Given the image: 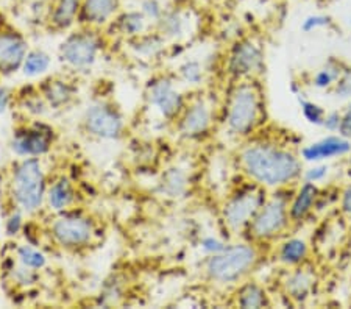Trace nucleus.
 I'll list each match as a JSON object with an SVG mask.
<instances>
[{
  "instance_id": "f257e3e1",
  "label": "nucleus",
  "mask_w": 351,
  "mask_h": 309,
  "mask_svg": "<svg viewBox=\"0 0 351 309\" xmlns=\"http://www.w3.org/2000/svg\"><path fill=\"white\" fill-rule=\"evenodd\" d=\"M44 233L55 249L69 255H84L97 249L105 239L104 222L82 206L61 212H50Z\"/></svg>"
},
{
  "instance_id": "f03ea898",
  "label": "nucleus",
  "mask_w": 351,
  "mask_h": 309,
  "mask_svg": "<svg viewBox=\"0 0 351 309\" xmlns=\"http://www.w3.org/2000/svg\"><path fill=\"white\" fill-rule=\"evenodd\" d=\"M242 172L256 184L280 186L300 173V162L287 150L269 144H250L239 153Z\"/></svg>"
},
{
  "instance_id": "7ed1b4c3",
  "label": "nucleus",
  "mask_w": 351,
  "mask_h": 309,
  "mask_svg": "<svg viewBox=\"0 0 351 309\" xmlns=\"http://www.w3.org/2000/svg\"><path fill=\"white\" fill-rule=\"evenodd\" d=\"M43 158H19L10 172V197L13 210L25 216H36L45 208V190L49 183Z\"/></svg>"
},
{
  "instance_id": "20e7f679",
  "label": "nucleus",
  "mask_w": 351,
  "mask_h": 309,
  "mask_svg": "<svg viewBox=\"0 0 351 309\" xmlns=\"http://www.w3.org/2000/svg\"><path fill=\"white\" fill-rule=\"evenodd\" d=\"M261 94L252 80H243L231 89L226 100L225 123L234 136H247L259 123Z\"/></svg>"
},
{
  "instance_id": "39448f33",
  "label": "nucleus",
  "mask_w": 351,
  "mask_h": 309,
  "mask_svg": "<svg viewBox=\"0 0 351 309\" xmlns=\"http://www.w3.org/2000/svg\"><path fill=\"white\" fill-rule=\"evenodd\" d=\"M105 41V32L77 25L67 32L63 42L60 44L58 58L67 69L88 71L104 53Z\"/></svg>"
},
{
  "instance_id": "423d86ee",
  "label": "nucleus",
  "mask_w": 351,
  "mask_h": 309,
  "mask_svg": "<svg viewBox=\"0 0 351 309\" xmlns=\"http://www.w3.org/2000/svg\"><path fill=\"white\" fill-rule=\"evenodd\" d=\"M258 261L256 250L248 244L225 247L205 262L206 277L216 284H231L252 271Z\"/></svg>"
},
{
  "instance_id": "0eeeda50",
  "label": "nucleus",
  "mask_w": 351,
  "mask_h": 309,
  "mask_svg": "<svg viewBox=\"0 0 351 309\" xmlns=\"http://www.w3.org/2000/svg\"><path fill=\"white\" fill-rule=\"evenodd\" d=\"M80 125L84 134L100 140H119L127 133L125 116L110 100H97L89 105L83 112Z\"/></svg>"
},
{
  "instance_id": "6e6552de",
  "label": "nucleus",
  "mask_w": 351,
  "mask_h": 309,
  "mask_svg": "<svg viewBox=\"0 0 351 309\" xmlns=\"http://www.w3.org/2000/svg\"><path fill=\"white\" fill-rule=\"evenodd\" d=\"M56 144V133L41 121H27L13 132L11 150L18 158H44Z\"/></svg>"
},
{
  "instance_id": "1a4fd4ad",
  "label": "nucleus",
  "mask_w": 351,
  "mask_h": 309,
  "mask_svg": "<svg viewBox=\"0 0 351 309\" xmlns=\"http://www.w3.org/2000/svg\"><path fill=\"white\" fill-rule=\"evenodd\" d=\"M263 189L256 183L236 190L226 199L222 208V219L230 232L237 233L247 230L259 208L264 205Z\"/></svg>"
},
{
  "instance_id": "9d476101",
  "label": "nucleus",
  "mask_w": 351,
  "mask_h": 309,
  "mask_svg": "<svg viewBox=\"0 0 351 309\" xmlns=\"http://www.w3.org/2000/svg\"><path fill=\"white\" fill-rule=\"evenodd\" d=\"M144 97L147 105L160 112V116L167 122H175L186 103L172 78L166 75L150 78L145 86Z\"/></svg>"
},
{
  "instance_id": "9b49d317",
  "label": "nucleus",
  "mask_w": 351,
  "mask_h": 309,
  "mask_svg": "<svg viewBox=\"0 0 351 309\" xmlns=\"http://www.w3.org/2000/svg\"><path fill=\"white\" fill-rule=\"evenodd\" d=\"M287 225V205L286 201L275 197L259 208L245 232L253 240H267L280 234Z\"/></svg>"
},
{
  "instance_id": "f8f14e48",
  "label": "nucleus",
  "mask_w": 351,
  "mask_h": 309,
  "mask_svg": "<svg viewBox=\"0 0 351 309\" xmlns=\"http://www.w3.org/2000/svg\"><path fill=\"white\" fill-rule=\"evenodd\" d=\"M263 66V52L252 41H241L231 50L226 61L228 74L236 80H252Z\"/></svg>"
},
{
  "instance_id": "ddd939ff",
  "label": "nucleus",
  "mask_w": 351,
  "mask_h": 309,
  "mask_svg": "<svg viewBox=\"0 0 351 309\" xmlns=\"http://www.w3.org/2000/svg\"><path fill=\"white\" fill-rule=\"evenodd\" d=\"M30 50L28 41L14 28H0V74L13 75L21 71L22 63Z\"/></svg>"
},
{
  "instance_id": "4468645a",
  "label": "nucleus",
  "mask_w": 351,
  "mask_h": 309,
  "mask_svg": "<svg viewBox=\"0 0 351 309\" xmlns=\"http://www.w3.org/2000/svg\"><path fill=\"white\" fill-rule=\"evenodd\" d=\"M80 206V193L77 183L67 173L49 175L45 190V208L49 212H61Z\"/></svg>"
},
{
  "instance_id": "2eb2a0df",
  "label": "nucleus",
  "mask_w": 351,
  "mask_h": 309,
  "mask_svg": "<svg viewBox=\"0 0 351 309\" xmlns=\"http://www.w3.org/2000/svg\"><path fill=\"white\" fill-rule=\"evenodd\" d=\"M38 92L50 110H64L77 99L78 88L71 77L63 74L47 75L38 83Z\"/></svg>"
},
{
  "instance_id": "dca6fc26",
  "label": "nucleus",
  "mask_w": 351,
  "mask_h": 309,
  "mask_svg": "<svg viewBox=\"0 0 351 309\" xmlns=\"http://www.w3.org/2000/svg\"><path fill=\"white\" fill-rule=\"evenodd\" d=\"M122 11V0H83L78 25L106 32Z\"/></svg>"
},
{
  "instance_id": "f3484780",
  "label": "nucleus",
  "mask_w": 351,
  "mask_h": 309,
  "mask_svg": "<svg viewBox=\"0 0 351 309\" xmlns=\"http://www.w3.org/2000/svg\"><path fill=\"white\" fill-rule=\"evenodd\" d=\"M213 122L209 105L203 99H197L191 103H184L180 116L175 119L177 130L184 138H200L205 134Z\"/></svg>"
},
{
  "instance_id": "a211bd4d",
  "label": "nucleus",
  "mask_w": 351,
  "mask_h": 309,
  "mask_svg": "<svg viewBox=\"0 0 351 309\" xmlns=\"http://www.w3.org/2000/svg\"><path fill=\"white\" fill-rule=\"evenodd\" d=\"M83 0H52L45 14V27L53 33H67L78 25Z\"/></svg>"
},
{
  "instance_id": "6ab92c4d",
  "label": "nucleus",
  "mask_w": 351,
  "mask_h": 309,
  "mask_svg": "<svg viewBox=\"0 0 351 309\" xmlns=\"http://www.w3.org/2000/svg\"><path fill=\"white\" fill-rule=\"evenodd\" d=\"M110 28H114L116 35L122 36L125 41H130V39L138 38L141 35H144L145 32L152 30L154 25H152L150 21L141 13V10H128L122 11V13L117 16V19L112 22V25Z\"/></svg>"
},
{
  "instance_id": "aec40b11",
  "label": "nucleus",
  "mask_w": 351,
  "mask_h": 309,
  "mask_svg": "<svg viewBox=\"0 0 351 309\" xmlns=\"http://www.w3.org/2000/svg\"><path fill=\"white\" fill-rule=\"evenodd\" d=\"M166 39H164L155 28H152V30L145 32L144 35L133 38L128 41L130 47L133 49V52L136 55L143 56V58H154V56L160 55L164 47H166Z\"/></svg>"
},
{
  "instance_id": "412c9836",
  "label": "nucleus",
  "mask_w": 351,
  "mask_h": 309,
  "mask_svg": "<svg viewBox=\"0 0 351 309\" xmlns=\"http://www.w3.org/2000/svg\"><path fill=\"white\" fill-rule=\"evenodd\" d=\"M188 186H189L188 173L180 167L167 169L160 180L161 194H164L166 197H171V199H177V197L184 195L186 190H188Z\"/></svg>"
},
{
  "instance_id": "4be33fe9",
  "label": "nucleus",
  "mask_w": 351,
  "mask_h": 309,
  "mask_svg": "<svg viewBox=\"0 0 351 309\" xmlns=\"http://www.w3.org/2000/svg\"><path fill=\"white\" fill-rule=\"evenodd\" d=\"M52 66V56H50L43 49H30L25 56L24 63H22V74L27 78L43 77L50 71Z\"/></svg>"
},
{
  "instance_id": "5701e85b",
  "label": "nucleus",
  "mask_w": 351,
  "mask_h": 309,
  "mask_svg": "<svg viewBox=\"0 0 351 309\" xmlns=\"http://www.w3.org/2000/svg\"><path fill=\"white\" fill-rule=\"evenodd\" d=\"M350 150V144L347 140H342L339 138H328L322 143H317L311 145L303 151L304 158L306 160H320V158H330V156L347 153Z\"/></svg>"
},
{
  "instance_id": "b1692460",
  "label": "nucleus",
  "mask_w": 351,
  "mask_h": 309,
  "mask_svg": "<svg viewBox=\"0 0 351 309\" xmlns=\"http://www.w3.org/2000/svg\"><path fill=\"white\" fill-rule=\"evenodd\" d=\"M13 256L22 266L35 269V271L39 272L47 267V256H45V253L33 244H16V247H13Z\"/></svg>"
},
{
  "instance_id": "393cba45",
  "label": "nucleus",
  "mask_w": 351,
  "mask_h": 309,
  "mask_svg": "<svg viewBox=\"0 0 351 309\" xmlns=\"http://www.w3.org/2000/svg\"><path fill=\"white\" fill-rule=\"evenodd\" d=\"M236 305L239 308H263L267 305L265 292L261 286L248 283L242 286L236 295Z\"/></svg>"
},
{
  "instance_id": "a878e982",
  "label": "nucleus",
  "mask_w": 351,
  "mask_h": 309,
  "mask_svg": "<svg viewBox=\"0 0 351 309\" xmlns=\"http://www.w3.org/2000/svg\"><path fill=\"white\" fill-rule=\"evenodd\" d=\"M315 195H317V188L314 186V184H311V183L304 184L302 190L298 193L295 201H293V205H292V210H291L292 217L293 219H303L304 216H306L311 208H313Z\"/></svg>"
},
{
  "instance_id": "bb28decb",
  "label": "nucleus",
  "mask_w": 351,
  "mask_h": 309,
  "mask_svg": "<svg viewBox=\"0 0 351 309\" xmlns=\"http://www.w3.org/2000/svg\"><path fill=\"white\" fill-rule=\"evenodd\" d=\"M281 260L289 264H295L303 260L306 256V245H304L303 240L293 239L289 240L281 249Z\"/></svg>"
},
{
  "instance_id": "cd10ccee",
  "label": "nucleus",
  "mask_w": 351,
  "mask_h": 309,
  "mask_svg": "<svg viewBox=\"0 0 351 309\" xmlns=\"http://www.w3.org/2000/svg\"><path fill=\"white\" fill-rule=\"evenodd\" d=\"M139 10H141V13H143L145 18L150 21V24L154 27L156 22L161 19L164 11H166V8L162 7L161 0H141Z\"/></svg>"
},
{
  "instance_id": "c85d7f7f",
  "label": "nucleus",
  "mask_w": 351,
  "mask_h": 309,
  "mask_svg": "<svg viewBox=\"0 0 351 309\" xmlns=\"http://www.w3.org/2000/svg\"><path fill=\"white\" fill-rule=\"evenodd\" d=\"M24 219H25L24 212L19 210H11L7 221H5V232H7V234L11 236V238L18 236L22 230L25 228Z\"/></svg>"
},
{
  "instance_id": "c756f323",
  "label": "nucleus",
  "mask_w": 351,
  "mask_h": 309,
  "mask_svg": "<svg viewBox=\"0 0 351 309\" xmlns=\"http://www.w3.org/2000/svg\"><path fill=\"white\" fill-rule=\"evenodd\" d=\"M311 286V278L306 273H295L293 277L287 281V289L292 292L293 297H302L308 292Z\"/></svg>"
},
{
  "instance_id": "7c9ffc66",
  "label": "nucleus",
  "mask_w": 351,
  "mask_h": 309,
  "mask_svg": "<svg viewBox=\"0 0 351 309\" xmlns=\"http://www.w3.org/2000/svg\"><path fill=\"white\" fill-rule=\"evenodd\" d=\"M178 72H180V75L184 82L192 83V84L200 83L202 78H203L202 66L198 64L197 61H188V63H184L183 66L180 67Z\"/></svg>"
},
{
  "instance_id": "2f4dec72",
  "label": "nucleus",
  "mask_w": 351,
  "mask_h": 309,
  "mask_svg": "<svg viewBox=\"0 0 351 309\" xmlns=\"http://www.w3.org/2000/svg\"><path fill=\"white\" fill-rule=\"evenodd\" d=\"M328 24H330V19L325 18V16H311V18L304 21L303 28H304V30L309 32V30H313V28L324 27V25H328Z\"/></svg>"
},
{
  "instance_id": "473e14b6",
  "label": "nucleus",
  "mask_w": 351,
  "mask_h": 309,
  "mask_svg": "<svg viewBox=\"0 0 351 309\" xmlns=\"http://www.w3.org/2000/svg\"><path fill=\"white\" fill-rule=\"evenodd\" d=\"M13 103V94L7 88H0V114L7 112Z\"/></svg>"
},
{
  "instance_id": "72a5a7b5",
  "label": "nucleus",
  "mask_w": 351,
  "mask_h": 309,
  "mask_svg": "<svg viewBox=\"0 0 351 309\" xmlns=\"http://www.w3.org/2000/svg\"><path fill=\"white\" fill-rule=\"evenodd\" d=\"M304 114H306V117L311 122H320L324 112H322L319 106H315L313 103H304Z\"/></svg>"
},
{
  "instance_id": "f704fd0d",
  "label": "nucleus",
  "mask_w": 351,
  "mask_h": 309,
  "mask_svg": "<svg viewBox=\"0 0 351 309\" xmlns=\"http://www.w3.org/2000/svg\"><path fill=\"white\" fill-rule=\"evenodd\" d=\"M341 132L343 136H351V106L347 111V114L342 117L341 121Z\"/></svg>"
},
{
  "instance_id": "c9c22d12",
  "label": "nucleus",
  "mask_w": 351,
  "mask_h": 309,
  "mask_svg": "<svg viewBox=\"0 0 351 309\" xmlns=\"http://www.w3.org/2000/svg\"><path fill=\"white\" fill-rule=\"evenodd\" d=\"M332 78H334V75L330 71H324V72H320L319 77H317L315 83L319 84V86H328V84L332 82Z\"/></svg>"
},
{
  "instance_id": "e433bc0d",
  "label": "nucleus",
  "mask_w": 351,
  "mask_h": 309,
  "mask_svg": "<svg viewBox=\"0 0 351 309\" xmlns=\"http://www.w3.org/2000/svg\"><path fill=\"white\" fill-rule=\"evenodd\" d=\"M325 171H326L325 167L315 169V171H313V172H309V173H308V178H309V180H317V178H322V177L325 175Z\"/></svg>"
},
{
  "instance_id": "4c0bfd02",
  "label": "nucleus",
  "mask_w": 351,
  "mask_h": 309,
  "mask_svg": "<svg viewBox=\"0 0 351 309\" xmlns=\"http://www.w3.org/2000/svg\"><path fill=\"white\" fill-rule=\"evenodd\" d=\"M343 210L347 212H351V189H348L343 195Z\"/></svg>"
},
{
  "instance_id": "58836bf2",
  "label": "nucleus",
  "mask_w": 351,
  "mask_h": 309,
  "mask_svg": "<svg viewBox=\"0 0 351 309\" xmlns=\"http://www.w3.org/2000/svg\"><path fill=\"white\" fill-rule=\"evenodd\" d=\"M350 167H351V160H350Z\"/></svg>"
}]
</instances>
